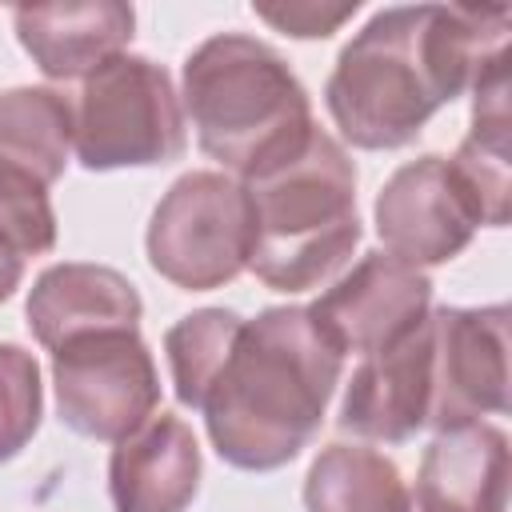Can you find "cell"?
<instances>
[{"label":"cell","instance_id":"6da1fadb","mask_svg":"<svg viewBox=\"0 0 512 512\" xmlns=\"http://www.w3.org/2000/svg\"><path fill=\"white\" fill-rule=\"evenodd\" d=\"M508 4H416L376 12L340 52L328 112L356 148H400L508 48Z\"/></svg>","mask_w":512,"mask_h":512},{"label":"cell","instance_id":"7a4b0ae2","mask_svg":"<svg viewBox=\"0 0 512 512\" xmlns=\"http://www.w3.org/2000/svg\"><path fill=\"white\" fill-rule=\"evenodd\" d=\"M340 360L308 308H268L240 324L196 404L216 452L248 472L300 456L320 428Z\"/></svg>","mask_w":512,"mask_h":512},{"label":"cell","instance_id":"3957f363","mask_svg":"<svg viewBox=\"0 0 512 512\" xmlns=\"http://www.w3.org/2000/svg\"><path fill=\"white\" fill-rule=\"evenodd\" d=\"M248 268L280 292L328 280L360 240L356 172L344 148L312 128L300 152L244 180Z\"/></svg>","mask_w":512,"mask_h":512},{"label":"cell","instance_id":"277c9868","mask_svg":"<svg viewBox=\"0 0 512 512\" xmlns=\"http://www.w3.org/2000/svg\"><path fill=\"white\" fill-rule=\"evenodd\" d=\"M184 104L200 148L244 180L300 152L316 128L292 68L252 36H212L184 64Z\"/></svg>","mask_w":512,"mask_h":512},{"label":"cell","instance_id":"5b68a950","mask_svg":"<svg viewBox=\"0 0 512 512\" xmlns=\"http://www.w3.org/2000/svg\"><path fill=\"white\" fill-rule=\"evenodd\" d=\"M76 156L84 168H148L184 152V116L172 80L144 56H112L100 64L72 120Z\"/></svg>","mask_w":512,"mask_h":512},{"label":"cell","instance_id":"8992f818","mask_svg":"<svg viewBox=\"0 0 512 512\" xmlns=\"http://www.w3.org/2000/svg\"><path fill=\"white\" fill-rule=\"evenodd\" d=\"M148 260L176 288H220L248 264V196L220 172H188L156 204Z\"/></svg>","mask_w":512,"mask_h":512},{"label":"cell","instance_id":"52a82bcc","mask_svg":"<svg viewBox=\"0 0 512 512\" xmlns=\"http://www.w3.org/2000/svg\"><path fill=\"white\" fill-rule=\"evenodd\" d=\"M56 404L68 428L92 440L132 436L160 400L152 352L136 328H96L52 348Z\"/></svg>","mask_w":512,"mask_h":512},{"label":"cell","instance_id":"ba28073f","mask_svg":"<svg viewBox=\"0 0 512 512\" xmlns=\"http://www.w3.org/2000/svg\"><path fill=\"white\" fill-rule=\"evenodd\" d=\"M432 320V404L436 432L508 412V308H440Z\"/></svg>","mask_w":512,"mask_h":512},{"label":"cell","instance_id":"9c48e42d","mask_svg":"<svg viewBox=\"0 0 512 512\" xmlns=\"http://www.w3.org/2000/svg\"><path fill=\"white\" fill-rule=\"evenodd\" d=\"M472 204L444 156H420L376 196V232L392 260L420 268L444 264L472 240Z\"/></svg>","mask_w":512,"mask_h":512},{"label":"cell","instance_id":"30bf717a","mask_svg":"<svg viewBox=\"0 0 512 512\" xmlns=\"http://www.w3.org/2000/svg\"><path fill=\"white\" fill-rule=\"evenodd\" d=\"M428 296L432 284L416 268L384 252H372L336 288H328L308 308V316L336 344L340 356L344 352L372 356L396 344L400 336H408L428 316Z\"/></svg>","mask_w":512,"mask_h":512},{"label":"cell","instance_id":"8fae6325","mask_svg":"<svg viewBox=\"0 0 512 512\" xmlns=\"http://www.w3.org/2000/svg\"><path fill=\"white\" fill-rule=\"evenodd\" d=\"M432 404V320L424 316L396 344L364 356L340 404V424L368 440H408L428 424Z\"/></svg>","mask_w":512,"mask_h":512},{"label":"cell","instance_id":"7c38bea8","mask_svg":"<svg viewBox=\"0 0 512 512\" xmlns=\"http://www.w3.org/2000/svg\"><path fill=\"white\" fill-rule=\"evenodd\" d=\"M412 512H504L508 504V436L492 424L440 432L408 496Z\"/></svg>","mask_w":512,"mask_h":512},{"label":"cell","instance_id":"4fadbf2b","mask_svg":"<svg viewBox=\"0 0 512 512\" xmlns=\"http://www.w3.org/2000/svg\"><path fill=\"white\" fill-rule=\"evenodd\" d=\"M200 484V448L184 420L148 416L120 440L108 468L116 512H184Z\"/></svg>","mask_w":512,"mask_h":512},{"label":"cell","instance_id":"5bb4252c","mask_svg":"<svg viewBox=\"0 0 512 512\" xmlns=\"http://www.w3.org/2000/svg\"><path fill=\"white\" fill-rule=\"evenodd\" d=\"M136 12L120 0L92 4H24L16 8V32L40 72L56 80L92 76L100 64L120 56L132 40Z\"/></svg>","mask_w":512,"mask_h":512},{"label":"cell","instance_id":"9a60e30c","mask_svg":"<svg viewBox=\"0 0 512 512\" xmlns=\"http://www.w3.org/2000/svg\"><path fill=\"white\" fill-rule=\"evenodd\" d=\"M140 296L136 288L100 264H56L28 296V328L44 348L96 328H136Z\"/></svg>","mask_w":512,"mask_h":512},{"label":"cell","instance_id":"2e32d148","mask_svg":"<svg viewBox=\"0 0 512 512\" xmlns=\"http://www.w3.org/2000/svg\"><path fill=\"white\" fill-rule=\"evenodd\" d=\"M472 88V132L448 164L472 204L476 224L500 228L508 224V48L480 64Z\"/></svg>","mask_w":512,"mask_h":512},{"label":"cell","instance_id":"e0dca14e","mask_svg":"<svg viewBox=\"0 0 512 512\" xmlns=\"http://www.w3.org/2000/svg\"><path fill=\"white\" fill-rule=\"evenodd\" d=\"M72 144V108L52 88L0 92V168L52 184Z\"/></svg>","mask_w":512,"mask_h":512},{"label":"cell","instance_id":"ac0fdd59","mask_svg":"<svg viewBox=\"0 0 512 512\" xmlns=\"http://www.w3.org/2000/svg\"><path fill=\"white\" fill-rule=\"evenodd\" d=\"M304 504L308 512H408V488L388 456L332 444L308 468Z\"/></svg>","mask_w":512,"mask_h":512},{"label":"cell","instance_id":"d6986e66","mask_svg":"<svg viewBox=\"0 0 512 512\" xmlns=\"http://www.w3.org/2000/svg\"><path fill=\"white\" fill-rule=\"evenodd\" d=\"M240 316L236 312H224V308H204V312H192L184 316L180 324L168 328V364H172V380H176V396L184 404H200L212 372L220 368L228 344L236 340L240 332Z\"/></svg>","mask_w":512,"mask_h":512},{"label":"cell","instance_id":"ffe728a7","mask_svg":"<svg viewBox=\"0 0 512 512\" xmlns=\"http://www.w3.org/2000/svg\"><path fill=\"white\" fill-rule=\"evenodd\" d=\"M0 236L20 256H40L56 244V216L48 204V184L0 168Z\"/></svg>","mask_w":512,"mask_h":512},{"label":"cell","instance_id":"44dd1931","mask_svg":"<svg viewBox=\"0 0 512 512\" xmlns=\"http://www.w3.org/2000/svg\"><path fill=\"white\" fill-rule=\"evenodd\" d=\"M40 424V368L16 348L0 344V460H12Z\"/></svg>","mask_w":512,"mask_h":512},{"label":"cell","instance_id":"7402d4cb","mask_svg":"<svg viewBox=\"0 0 512 512\" xmlns=\"http://www.w3.org/2000/svg\"><path fill=\"white\" fill-rule=\"evenodd\" d=\"M352 12H356V0L352 4H256L260 20H268L272 28L288 32V36H300V40L332 36Z\"/></svg>","mask_w":512,"mask_h":512},{"label":"cell","instance_id":"603a6c76","mask_svg":"<svg viewBox=\"0 0 512 512\" xmlns=\"http://www.w3.org/2000/svg\"><path fill=\"white\" fill-rule=\"evenodd\" d=\"M16 284H20V252L0 236V300H8Z\"/></svg>","mask_w":512,"mask_h":512},{"label":"cell","instance_id":"cb8c5ba5","mask_svg":"<svg viewBox=\"0 0 512 512\" xmlns=\"http://www.w3.org/2000/svg\"><path fill=\"white\" fill-rule=\"evenodd\" d=\"M408 512H412V500H408Z\"/></svg>","mask_w":512,"mask_h":512}]
</instances>
